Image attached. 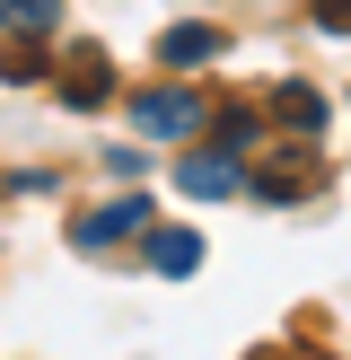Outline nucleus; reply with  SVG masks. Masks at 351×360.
I'll list each match as a JSON object with an SVG mask.
<instances>
[{
  "mask_svg": "<svg viewBox=\"0 0 351 360\" xmlns=\"http://www.w3.org/2000/svg\"><path fill=\"white\" fill-rule=\"evenodd\" d=\"M176 193H193V202H228V193H246V158H228V150L176 158Z\"/></svg>",
  "mask_w": 351,
  "mask_h": 360,
  "instance_id": "f257e3e1",
  "label": "nucleus"
},
{
  "mask_svg": "<svg viewBox=\"0 0 351 360\" xmlns=\"http://www.w3.org/2000/svg\"><path fill=\"white\" fill-rule=\"evenodd\" d=\"M132 123L185 141V132H202V97H193V88H140V97H132Z\"/></svg>",
  "mask_w": 351,
  "mask_h": 360,
  "instance_id": "f03ea898",
  "label": "nucleus"
},
{
  "mask_svg": "<svg viewBox=\"0 0 351 360\" xmlns=\"http://www.w3.org/2000/svg\"><path fill=\"white\" fill-rule=\"evenodd\" d=\"M140 220H150V202H140V193H123V202H105V211H88V220L70 229V238H79L88 255H97V246H114V238H132Z\"/></svg>",
  "mask_w": 351,
  "mask_h": 360,
  "instance_id": "7ed1b4c3",
  "label": "nucleus"
},
{
  "mask_svg": "<svg viewBox=\"0 0 351 360\" xmlns=\"http://www.w3.org/2000/svg\"><path fill=\"white\" fill-rule=\"evenodd\" d=\"M105 88H114V70H105V53H97V44H79V53L62 62V97H70V105H97Z\"/></svg>",
  "mask_w": 351,
  "mask_h": 360,
  "instance_id": "20e7f679",
  "label": "nucleus"
},
{
  "mask_svg": "<svg viewBox=\"0 0 351 360\" xmlns=\"http://www.w3.org/2000/svg\"><path fill=\"white\" fill-rule=\"evenodd\" d=\"M150 264L167 281H185L193 264H202V238H193V229H150Z\"/></svg>",
  "mask_w": 351,
  "mask_h": 360,
  "instance_id": "39448f33",
  "label": "nucleus"
},
{
  "mask_svg": "<svg viewBox=\"0 0 351 360\" xmlns=\"http://www.w3.org/2000/svg\"><path fill=\"white\" fill-rule=\"evenodd\" d=\"M211 53H220L211 27H167V35H158V62H167V70H202Z\"/></svg>",
  "mask_w": 351,
  "mask_h": 360,
  "instance_id": "423d86ee",
  "label": "nucleus"
},
{
  "mask_svg": "<svg viewBox=\"0 0 351 360\" xmlns=\"http://www.w3.org/2000/svg\"><path fill=\"white\" fill-rule=\"evenodd\" d=\"M272 115L290 123L298 141H316V132H325V97H316V88H272Z\"/></svg>",
  "mask_w": 351,
  "mask_h": 360,
  "instance_id": "0eeeda50",
  "label": "nucleus"
},
{
  "mask_svg": "<svg viewBox=\"0 0 351 360\" xmlns=\"http://www.w3.org/2000/svg\"><path fill=\"white\" fill-rule=\"evenodd\" d=\"M53 18H62V0H0V27H18V35H44Z\"/></svg>",
  "mask_w": 351,
  "mask_h": 360,
  "instance_id": "6e6552de",
  "label": "nucleus"
},
{
  "mask_svg": "<svg viewBox=\"0 0 351 360\" xmlns=\"http://www.w3.org/2000/svg\"><path fill=\"white\" fill-rule=\"evenodd\" d=\"M35 70H44V62H35L27 44H0V79H35Z\"/></svg>",
  "mask_w": 351,
  "mask_h": 360,
  "instance_id": "1a4fd4ad",
  "label": "nucleus"
},
{
  "mask_svg": "<svg viewBox=\"0 0 351 360\" xmlns=\"http://www.w3.org/2000/svg\"><path fill=\"white\" fill-rule=\"evenodd\" d=\"M343 9H351V0H316V27H333V35H343Z\"/></svg>",
  "mask_w": 351,
  "mask_h": 360,
  "instance_id": "9d476101",
  "label": "nucleus"
},
{
  "mask_svg": "<svg viewBox=\"0 0 351 360\" xmlns=\"http://www.w3.org/2000/svg\"><path fill=\"white\" fill-rule=\"evenodd\" d=\"M272 360H281V352H272Z\"/></svg>",
  "mask_w": 351,
  "mask_h": 360,
  "instance_id": "9b49d317",
  "label": "nucleus"
}]
</instances>
